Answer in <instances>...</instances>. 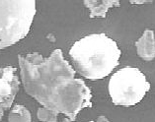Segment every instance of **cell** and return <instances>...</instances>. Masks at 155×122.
Masks as SVG:
<instances>
[{
    "mask_svg": "<svg viewBox=\"0 0 155 122\" xmlns=\"http://www.w3.org/2000/svg\"><path fill=\"white\" fill-rule=\"evenodd\" d=\"M84 5L90 10V17L105 18L108 10L112 7H119V0H106V1H90L85 0Z\"/></svg>",
    "mask_w": 155,
    "mask_h": 122,
    "instance_id": "obj_7",
    "label": "cell"
},
{
    "mask_svg": "<svg viewBox=\"0 0 155 122\" xmlns=\"http://www.w3.org/2000/svg\"><path fill=\"white\" fill-rule=\"evenodd\" d=\"M137 54L141 59L151 61L155 58V37L154 32L145 30L142 37L135 43Z\"/></svg>",
    "mask_w": 155,
    "mask_h": 122,
    "instance_id": "obj_6",
    "label": "cell"
},
{
    "mask_svg": "<svg viewBox=\"0 0 155 122\" xmlns=\"http://www.w3.org/2000/svg\"><path fill=\"white\" fill-rule=\"evenodd\" d=\"M89 122H94V121H93V120H91V121H89Z\"/></svg>",
    "mask_w": 155,
    "mask_h": 122,
    "instance_id": "obj_12",
    "label": "cell"
},
{
    "mask_svg": "<svg viewBox=\"0 0 155 122\" xmlns=\"http://www.w3.org/2000/svg\"><path fill=\"white\" fill-rule=\"evenodd\" d=\"M69 55L79 74L89 80H99L119 65L120 49L105 34H92L76 41Z\"/></svg>",
    "mask_w": 155,
    "mask_h": 122,
    "instance_id": "obj_2",
    "label": "cell"
},
{
    "mask_svg": "<svg viewBox=\"0 0 155 122\" xmlns=\"http://www.w3.org/2000/svg\"><path fill=\"white\" fill-rule=\"evenodd\" d=\"M131 4H144V3H151L152 1H130Z\"/></svg>",
    "mask_w": 155,
    "mask_h": 122,
    "instance_id": "obj_11",
    "label": "cell"
},
{
    "mask_svg": "<svg viewBox=\"0 0 155 122\" xmlns=\"http://www.w3.org/2000/svg\"><path fill=\"white\" fill-rule=\"evenodd\" d=\"M96 122H109V120H108V118L105 116H99L97 118Z\"/></svg>",
    "mask_w": 155,
    "mask_h": 122,
    "instance_id": "obj_10",
    "label": "cell"
},
{
    "mask_svg": "<svg viewBox=\"0 0 155 122\" xmlns=\"http://www.w3.org/2000/svg\"><path fill=\"white\" fill-rule=\"evenodd\" d=\"M18 61L26 93L43 108L74 121L82 109L92 106L91 91L83 80L75 78V70L60 49L47 58L38 52L19 55Z\"/></svg>",
    "mask_w": 155,
    "mask_h": 122,
    "instance_id": "obj_1",
    "label": "cell"
},
{
    "mask_svg": "<svg viewBox=\"0 0 155 122\" xmlns=\"http://www.w3.org/2000/svg\"><path fill=\"white\" fill-rule=\"evenodd\" d=\"M37 116L40 122H58V113L46 108H40L38 109Z\"/></svg>",
    "mask_w": 155,
    "mask_h": 122,
    "instance_id": "obj_9",
    "label": "cell"
},
{
    "mask_svg": "<svg viewBox=\"0 0 155 122\" xmlns=\"http://www.w3.org/2000/svg\"><path fill=\"white\" fill-rule=\"evenodd\" d=\"M16 68L7 66L0 68V120L4 110L9 108L19 90V79L15 74Z\"/></svg>",
    "mask_w": 155,
    "mask_h": 122,
    "instance_id": "obj_5",
    "label": "cell"
},
{
    "mask_svg": "<svg viewBox=\"0 0 155 122\" xmlns=\"http://www.w3.org/2000/svg\"><path fill=\"white\" fill-rule=\"evenodd\" d=\"M150 90V84L144 74L134 67H124L110 79L109 94L113 104L132 106L142 101Z\"/></svg>",
    "mask_w": 155,
    "mask_h": 122,
    "instance_id": "obj_4",
    "label": "cell"
},
{
    "mask_svg": "<svg viewBox=\"0 0 155 122\" xmlns=\"http://www.w3.org/2000/svg\"><path fill=\"white\" fill-rule=\"evenodd\" d=\"M36 12L35 0L0 1V49L14 45L28 35Z\"/></svg>",
    "mask_w": 155,
    "mask_h": 122,
    "instance_id": "obj_3",
    "label": "cell"
},
{
    "mask_svg": "<svg viewBox=\"0 0 155 122\" xmlns=\"http://www.w3.org/2000/svg\"><path fill=\"white\" fill-rule=\"evenodd\" d=\"M9 122H32L30 111L24 105L15 104L8 115Z\"/></svg>",
    "mask_w": 155,
    "mask_h": 122,
    "instance_id": "obj_8",
    "label": "cell"
}]
</instances>
